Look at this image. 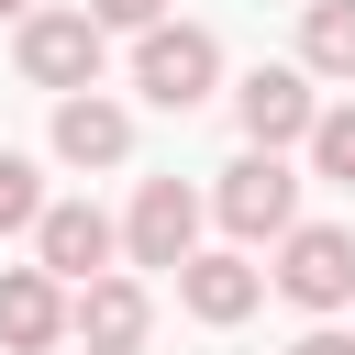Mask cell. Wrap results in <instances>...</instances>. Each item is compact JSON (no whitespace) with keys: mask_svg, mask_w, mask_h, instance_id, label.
<instances>
[{"mask_svg":"<svg viewBox=\"0 0 355 355\" xmlns=\"http://www.w3.org/2000/svg\"><path fill=\"white\" fill-rule=\"evenodd\" d=\"M300 67L311 78H355V0H311L300 11Z\"/></svg>","mask_w":355,"mask_h":355,"instance_id":"7c38bea8","label":"cell"},{"mask_svg":"<svg viewBox=\"0 0 355 355\" xmlns=\"http://www.w3.org/2000/svg\"><path fill=\"white\" fill-rule=\"evenodd\" d=\"M33 11H44V0H0V22H33Z\"/></svg>","mask_w":355,"mask_h":355,"instance_id":"e0dca14e","label":"cell"},{"mask_svg":"<svg viewBox=\"0 0 355 355\" xmlns=\"http://www.w3.org/2000/svg\"><path fill=\"white\" fill-rule=\"evenodd\" d=\"M122 255H133V266H189V255H200V189L144 178L133 211H122Z\"/></svg>","mask_w":355,"mask_h":355,"instance_id":"52a82bcc","label":"cell"},{"mask_svg":"<svg viewBox=\"0 0 355 355\" xmlns=\"http://www.w3.org/2000/svg\"><path fill=\"white\" fill-rule=\"evenodd\" d=\"M33 222H44V166L0 144V233H33Z\"/></svg>","mask_w":355,"mask_h":355,"instance_id":"4fadbf2b","label":"cell"},{"mask_svg":"<svg viewBox=\"0 0 355 355\" xmlns=\"http://www.w3.org/2000/svg\"><path fill=\"white\" fill-rule=\"evenodd\" d=\"M277 288H288L300 311H355V233H344V222L277 233Z\"/></svg>","mask_w":355,"mask_h":355,"instance_id":"277c9868","label":"cell"},{"mask_svg":"<svg viewBox=\"0 0 355 355\" xmlns=\"http://www.w3.org/2000/svg\"><path fill=\"white\" fill-rule=\"evenodd\" d=\"M111 255H122V222L100 200H44V222H33V266L44 277L89 288V277H111Z\"/></svg>","mask_w":355,"mask_h":355,"instance_id":"3957f363","label":"cell"},{"mask_svg":"<svg viewBox=\"0 0 355 355\" xmlns=\"http://www.w3.org/2000/svg\"><path fill=\"white\" fill-rule=\"evenodd\" d=\"M178 300H189V322L233 333V322H244V311L266 300V266H244L233 244H222V255H189V266H178Z\"/></svg>","mask_w":355,"mask_h":355,"instance_id":"8fae6325","label":"cell"},{"mask_svg":"<svg viewBox=\"0 0 355 355\" xmlns=\"http://www.w3.org/2000/svg\"><path fill=\"white\" fill-rule=\"evenodd\" d=\"M55 155H67V166H122V155H133V111H122L111 89H67V100H55Z\"/></svg>","mask_w":355,"mask_h":355,"instance_id":"30bf717a","label":"cell"},{"mask_svg":"<svg viewBox=\"0 0 355 355\" xmlns=\"http://www.w3.org/2000/svg\"><path fill=\"white\" fill-rule=\"evenodd\" d=\"M89 22H100V33H155L166 0H89Z\"/></svg>","mask_w":355,"mask_h":355,"instance_id":"9a60e30c","label":"cell"},{"mask_svg":"<svg viewBox=\"0 0 355 355\" xmlns=\"http://www.w3.org/2000/svg\"><path fill=\"white\" fill-rule=\"evenodd\" d=\"M311 178H333V189H355V100L311 122Z\"/></svg>","mask_w":355,"mask_h":355,"instance_id":"5bb4252c","label":"cell"},{"mask_svg":"<svg viewBox=\"0 0 355 355\" xmlns=\"http://www.w3.org/2000/svg\"><path fill=\"white\" fill-rule=\"evenodd\" d=\"M133 89H144L155 111H200V100L222 89V44H211L200 22H155V33H133Z\"/></svg>","mask_w":355,"mask_h":355,"instance_id":"7a4b0ae2","label":"cell"},{"mask_svg":"<svg viewBox=\"0 0 355 355\" xmlns=\"http://www.w3.org/2000/svg\"><path fill=\"white\" fill-rule=\"evenodd\" d=\"M11 55H22V78L55 89V100H67V89H100V22H89V11H33Z\"/></svg>","mask_w":355,"mask_h":355,"instance_id":"5b68a950","label":"cell"},{"mask_svg":"<svg viewBox=\"0 0 355 355\" xmlns=\"http://www.w3.org/2000/svg\"><path fill=\"white\" fill-rule=\"evenodd\" d=\"M211 211H222V233H233V244H277V233H300V166H288V155H266V144H244V155L222 166Z\"/></svg>","mask_w":355,"mask_h":355,"instance_id":"6da1fadb","label":"cell"},{"mask_svg":"<svg viewBox=\"0 0 355 355\" xmlns=\"http://www.w3.org/2000/svg\"><path fill=\"white\" fill-rule=\"evenodd\" d=\"M67 333L89 344V355H133L144 333H155V300H144V277H89V288H67Z\"/></svg>","mask_w":355,"mask_h":355,"instance_id":"ba28073f","label":"cell"},{"mask_svg":"<svg viewBox=\"0 0 355 355\" xmlns=\"http://www.w3.org/2000/svg\"><path fill=\"white\" fill-rule=\"evenodd\" d=\"M233 122H244V144H266V155L311 144V122H322V100H311V67H255V78L233 89Z\"/></svg>","mask_w":355,"mask_h":355,"instance_id":"8992f818","label":"cell"},{"mask_svg":"<svg viewBox=\"0 0 355 355\" xmlns=\"http://www.w3.org/2000/svg\"><path fill=\"white\" fill-rule=\"evenodd\" d=\"M67 344V277L0 266V355H55Z\"/></svg>","mask_w":355,"mask_h":355,"instance_id":"9c48e42d","label":"cell"},{"mask_svg":"<svg viewBox=\"0 0 355 355\" xmlns=\"http://www.w3.org/2000/svg\"><path fill=\"white\" fill-rule=\"evenodd\" d=\"M288 355H355V333H333V322H322V333H300Z\"/></svg>","mask_w":355,"mask_h":355,"instance_id":"2e32d148","label":"cell"}]
</instances>
